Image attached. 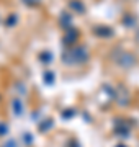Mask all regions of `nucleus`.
<instances>
[{
    "label": "nucleus",
    "mask_w": 139,
    "mask_h": 147,
    "mask_svg": "<svg viewBox=\"0 0 139 147\" xmlns=\"http://www.w3.org/2000/svg\"><path fill=\"white\" fill-rule=\"evenodd\" d=\"M65 64H82L88 59V53H87L85 47H75V49H70L62 56Z\"/></svg>",
    "instance_id": "nucleus-1"
},
{
    "label": "nucleus",
    "mask_w": 139,
    "mask_h": 147,
    "mask_svg": "<svg viewBox=\"0 0 139 147\" xmlns=\"http://www.w3.org/2000/svg\"><path fill=\"white\" fill-rule=\"evenodd\" d=\"M116 62L119 64V65H123V67H131L134 64V56L131 53H121L119 56L116 57Z\"/></svg>",
    "instance_id": "nucleus-2"
},
{
    "label": "nucleus",
    "mask_w": 139,
    "mask_h": 147,
    "mask_svg": "<svg viewBox=\"0 0 139 147\" xmlns=\"http://www.w3.org/2000/svg\"><path fill=\"white\" fill-rule=\"evenodd\" d=\"M69 7L72 8V10H75L77 13H84V11H85V5L82 3L80 0H70Z\"/></svg>",
    "instance_id": "nucleus-3"
},
{
    "label": "nucleus",
    "mask_w": 139,
    "mask_h": 147,
    "mask_svg": "<svg viewBox=\"0 0 139 147\" xmlns=\"http://www.w3.org/2000/svg\"><path fill=\"white\" fill-rule=\"evenodd\" d=\"M75 39H77V31H75L74 28H69V30H67V33H65L64 42H65V44H70V42H74Z\"/></svg>",
    "instance_id": "nucleus-4"
},
{
    "label": "nucleus",
    "mask_w": 139,
    "mask_h": 147,
    "mask_svg": "<svg viewBox=\"0 0 139 147\" xmlns=\"http://www.w3.org/2000/svg\"><path fill=\"white\" fill-rule=\"evenodd\" d=\"M95 33L96 34H100V36L110 38L113 34V30H110V28H107V26H98V28H95Z\"/></svg>",
    "instance_id": "nucleus-5"
},
{
    "label": "nucleus",
    "mask_w": 139,
    "mask_h": 147,
    "mask_svg": "<svg viewBox=\"0 0 139 147\" xmlns=\"http://www.w3.org/2000/svg\"><path fill=\"white\" fill-rule=\"evenodd\" d=\"M41 0H23V3L25 5H30V7H33V5H38Z\"/></svg>",
    "instance_id": "nucleus-6"
},
{
    "label": "nucleus",
    "mask_w": 139,
    "mask_h": 147,
    "mask_svg": "<svg viewBox=\"0 0 139 147\" xmlns=\"http://www.w3.org/2000/svg\"><path fill=\"white\" fill-rule=\"evenodd\" d=\"M13 108H15L16 115H20V113H22V111H20V101H13Z\"/></svg>",
    "instance_id": "nucleus-7"
}]
</instances>
